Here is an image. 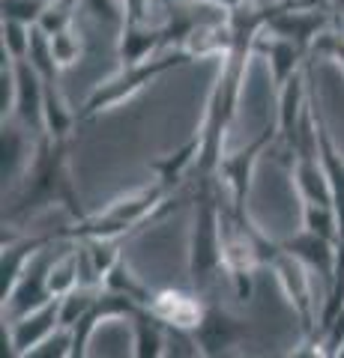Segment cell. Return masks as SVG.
Listing matches in <instances>:
<instances>
[{
  "mask_svg": "<svg viewBox=\"0 0 344 358\" xmlns=\"http://www.w3.org/2000/svg\"><path fill=\"white\" fill-rule=\"evenodd\" d=\"M69 350H72V329H57L48 341L27 350L21 358H69Z\"/></svg>",
  "mask_w": 344,
  "mask_h": 358,
  "instance_id": "cell-28",
  "label": "cell"
},
{
  "mask_svg": "<svg viewBox=\"0 0 344 358\" xmlns=\"http://www.w3.org/2000/svg\"><path fill=\"white\" fill-rule=\"evenodd\" d=\"M284 358H329V352L324 350L320 338H305L299 346H294V350L287 352Z\"/></svg>",
  "mask_w": 344,
  "mask_h": 358,
  "instance_id": "cell-30",
  "label": "cell"
},
{
  "mask_svg": "<svg viewBox=\"0 0 344 358\" xmlns=\"http://www.w3.org/2000/svg\"><path fill=\"white\" fill-rule=\"evenodd\" d=\"M153 3L156 0H120V6H123V24H147Z\"/></svg>",
  "mask_w": 344,
  "mask_h": 358,
  "instance_id": "cell-29",
  "label": "cell"
},
{
  "mask_svg": "<svg viewBox=\"0 0 344 358\" xmlns=\"http://www.w3.org/2000/svg\"><path fill=\"white\" fill-rule=\"evenodd\" d=\"M249 338V326L234 317L228 308L207 301L201 326L192 331V350L198 358H242V343Z\"/></svg>",
  "mask_w": 344,
  "mask_h": 358,
  "instance_id": "cell-7",
  "label": "cell"
},
{
  "mask_svg": "<svg viewBox=\"0 0 344 358\" xmlns=\"http://www.w3.org/2000/svg\"><path fill=\"white\" fill-rule=\"evenodd\" d=\"M132 322V358H168L171 331L150 310H138Z\"/></svg>",
  "mask_w": 344,
  "mask_h": 358,
  "instance_id": "cell-21",
  "label": "cell"
},
{
  "mask_svg": "<svg viewBox=\"0 0 344 358\" xmlns=\"http://www.w3.org/2000/svg\"><path fill=\"white\" fill-rule=\"evenodd\" d=\"M284 251H291L299 263H303L308 272H312L324 289L329 293L332 284H336V272H338V251L341 245L332 242L326 236H317L312 230H299L296 236L284 239Z\"/></svg>",
  "mask_w": 344,
  "mask_h": 358,
  "instance_id": "cell-13",
  "label": "cell"
},
{
  "mask_svg": "<svg viewBox=\"0 0 344 358\" xmlns=\"http://www.w3.org/2000/svg\"><path fill=\"white\" fill-rule=\"evenodd\" d=\"M221 209L225 206L216 197L213 176H201V185H198L195 194L192 224H188L186 268L192 289L204 299H209V289L225 275V263H221Z\"/></svg>",
  "mask_w": 344,
  "mask_h": 358,
  "instance_id": "cell-4",
  "label": "cell"
},
{
  "mask_svg": "<svg viewBox=\"0 0 344 358\" xmlns=\"http://www.w3.org/2000/svg\"><path fill=\"white\" fill-rule=\"evenodd\" d=\"M48 42H51L54 63H57L60 69H69V66H75L84 57V39H81V33L75 27L57 33V36H48Z\"/></svg>",
  "mask_w": 344,
  "mask_h": 358,
  "instance_id": "cell-26",
  "label": "cell"
},
{
  "mask_svg": "<svg viewBox=\"0 0 344 358\" xmlns=\"http://www.w3.org/2000/svg\"><path fill=\"white\" fill-rule=\"evenodd\" d=\"M273 141H275V129H263L249 147L221 155L216 176L221 179V185L228 188L231 209L234 212H249L246 203H249V194H252V179H254V171H258L261 155L266 152V147H270Z\"/></svg>",
  "mask_w": 344,
  "mask_h": 358,
  "instance_id": "cell-8",
  "label": "cell"
},
{
  "mask_svg": "<svg viewBox=\"0 0 344 358\" xmlns=\"http://www.w3.org/2000/svg\"><path fill=\"white\" fill-rule=\"evenodd\" d=\"M69 143L72 141H51L39 138L33 162L27 167L25 179L18 182L13 200L4 212V224H18L25 218H33L46 209L60 206L66 209L75 221H84L90 212L81 206L78 185L72 179L69 167Z\"/></svg>",
  "mask_w": 344,
  "mask_h": 358,
  "instance_id": "cell-2",
  "label": "cell"
},
{
  "mask_svg": "<svg viewBox=\"0 0 344 358\" xmlns=\"http://www.w3.org/2000/svg\"><path fill=\"white\" fill-rule=\"evenodd\" d=\"M54 245L42 248L36 257L30 260V266L25 268V275L18 278V284L13 287V293L6 299H0V308H4V320L13 322L25 313L36 310L42 305H48L54 299L51 296V287H48V272H51V263H54Z\"/></svg>",
  "mask_w": 344,
  "mask_h": 358,
  "instance_id": "cell-9",
  "label": "cell"
},
{
  "mask_svg": "<svg viewBox=\"0 0 344 358\" xmlns=\"http://www.w3.org/2000/svg\"><path fill=\"white\" fill-rule=\"evenodd\" d=\"M168 358H183V355H180V352H177V350H174V352H171V355H168Z\"/></svg>",
  "mask_w": 344,
  "mask_h": 358,
  "instance_id": "cell-33",
  "label": "cell"
},
{
  "mask_svg": "<svg viewBox=\"0 0 344 358\" xmlns=\"http://www.w3.org/2000/svg\"><path fill=\"white\" fill-rule=\"evenodd\" d=\"M266 268L273 272L282 296L287 299V305H291L294 317L299 322V331H303L305 338H315L317 322H320V308H324V305H317V299H315V275L308 272L291 251H284V245Z\"/></svg>",
  "mask_w": 344,
  "mask_h": 358,
  "instance_id": "cell-6",
  "label": "cell"
},
{
  "mask_svg": "<svg viewBox=\"0 0 344 358\" xmlns=\"http://www.w3.org/2000/svg\"><path fill=\"white\" fill-rule=\"evenodd\" d=\"M204 296H198L195 289H156V296L150 301V313L156 317L171 334L180 338H192V331L201 326L204 310H207Z\"/></svg>",
  "mask_w": 344,
  "mask_h": 358,
  "instance_id": "cell-10",
  "label": "cell"
},
{
  "mask_svg": "<svg viewBox=\"0 0 344 358\" xmlns=\"http://www.w3.org/2000/svg\"><path fill=\"white\" fill-rule=\"evenodd\" d=\"M231 33H234V45L225 57L219 60L216 81L209 87L207 108L198 126V138H201V159H198V176H216V167L225 155V138L231 126H234L242 90H246V75L254 60V39L261 30L249 24V21L231 18Z\"/></svg>",
  "mask_w": 344,
  "mask_h": 358,
  "instance_id": "cell-1",
  "label": "cell"
},
{
  "mask_svg": "<svg viewBox=\"0 0 344 358\" xmlns=\"http://www.w3.org/2000/svg\"><path fill=\"white\" fill-rule=\"evenodd\" d=\"M102 289H105V293H114V296L129 299L132 305H138V308H144V310L150 308L153 296H156V289H153L147 281H144V278H141L126 260H120V263L105 275Z\"/></svg>",
  "mask_w": 344,
  "mask_h": 358,
  "instance_id": "cell-22",
  "label": "cell"
},
{
  "mask_svg": "<svg viewBox=\"0 0 344 358\" xmlns=\"http://www.w3.org/2000/svg\"><path fill=\"white\" fill-rule=\"evenodd\" d=\"M171 48H174V36L168 24H150V21L147 24H120V36H117L120 66L150 60Z\"/></svg>",
  "mask_w": 344,
  "mask_h": 358,
  "instance_id": "cell-16",
  "label": "cell"
},
{
  "mask_svg": "<svg viewBox=\"0 0 344 358\" xmlns=\"http://www.w3.org/2000/svg\"><path fill=\"white\" fill-rule=\"evenodd\" d=\"M188 63H195V57L186 48H171V51L156 54V57H150V60L120 66L114 75H108L105 81H99L90 90V96H87L84 105L78 108V122H90V120H99L102 114H111L114 108L126 105L138 93H144L150 84H156L159 78L183 69Z\"/></svg>",
  "mask_w": 344,
  "mask_h": 358,
  "instance_id": "cell-5",
  "label": "cell"
},
{
  "mask_svg": "<svg viewBox=\"0 0 344 358\" xmlns=\"http://www.w3.org/2000/svg\"><path fill=\"white\" fill-rule=\"evenodd\" d=\"M303 230H312L317 236H326L341 245V224L332 206L324 203H303Z\"/></svg>",
  "mask_w": 344,
  "mask_h": 358,
  "instance_id": "cell-24",
  "label": "cell"
},
{
  "mask_svg": "<svg viewBox=\"0 0 344 358\" xmlns=\"http://www.w3.org/2000/svg\"><path fill=\"white\" fill-rule=\"evenodd\" d=\"M254 57H261L266 63V72H270L275 93H279L294 75L305 72L308 63H312L308 48H303V45H296L291 39L273 36V33H261V36L254 39Z\"/></svg>",
  "mask_w": 344,
  "mask_h": 358,
  "instance_id": "cell-12",
  "label": "cell"
},
{
  "mask_svg": "<svg viewBox=\"0 0 344 358\" xmlns=\"http://www.w3.org/2000/svg\"><path fill=\"white\" fill-rule=\"evenodd\" d=\"M336 6H338V13H344V0H336Z\"/></svg>",
  "mask_w": 344,
  "mask_h": 358,
  "instance_id": "cell-32",
  "label": "cell"
},
{
  "mask_svg": "<svg viewBox=\"0 0 344 358\" xmlns=\"http://www.w3.org/2000/svg\"><path fill=\"white\" fill-rule=\"evenodd\" d=\"M51 0H0V9H4V18L13 21H25V24L36 27L42 13L48 9Z\"/></svg>",
  "mask_w": 344,
  "mask_h": 358,
  "instance_id": "cell-27",
  "label": "cell"
},
{
  "mask_svg": "<svg viewBox=\"0 0 344 358\" xmlns=\"http://www.w3.org/2000/svg\"><path fill=\"white\" fill-rule=\"evenodd\" d=\"M0 33H4V57H9V60H27L30 57V45H33V27L30 24L4 18Z\"/></svg>",
  "mask_w": 344,
  "mask_h": 358,
  "instance_id": "cell-25",
  "label": "cell"
},
{
  "mask_svg": "<svg viewBox=\"0 0 344 358\" xmlns=\"http://www.w3.org/2000/svg\"><path fill=\"white\" fill-rule=\"evenodd\" d=\"M242 358H246V355H242Z\"/></svg>",
  "mask_w": 344,
  "mask_h": 358,
  "instance_id": "cell-34",
  "label": "cell"
},
{
  "mask_svg": "<svg viewBox=\"0 0 344 358\" xmlns=\"http://www.w3.org/2000/svg\"><path fill=\"white\" fill-rule=\"evenodd\" d=\"M57 245L54 233H42V236H4V254H0V299L13 293L18 278L25 275V268L42 248Z\"/></svg>",
  "mask_w": 344,
  "mask_h": 358,
  "instance_id": "cell-17",
  "label": "cell"
},
{
  "mask_svg": "<svg viewBox=\"0 0 344 358\" xmlns=\"http://www.w3.org/2000/svg\"><path fill=\"white\" fill-rule=\"evenodd\" d=\"M171 209V188L162 182H147L129 194H120L114 200L90 212L84 221H75L69 230L54 233L57 242H78V239H129L132 233L144 230L147 224L159 221Z\"/></svg>",
  "mask_w": 344,
  "mask_h": 358,
  "instance_id": "cell-3",
  "label": "cell"
},
{
  "mask_svg": "<svg viewBox=\"0 0 344 358\" xmlns=\"http://www.w3.org/2000/svg\"><path fill=\"white\" fill-rule=\"evenodd\" d=\"M138 310V305H132L129 299L123 296H114V293H105L99 296L96 308L87 313V317L78 322V326L72 329V350H69V358H90V343H93V334L99 326H105V322H117V320H132Z\"/></svg>",
  "mask_w": 344,
  "mask_h": 358,
  "instance_id": "cell-15",
  "label": "cell"
},
{
  "mask_svg": "<svg viewBox=\"0 0 344 358\" xmlns=\"http://www.w3.org/2000/svg\"><path fill=\"white\" fill-rule=\"evenodd\" d=\"M36 143H39V134H33L15 120H4V129H0V152H4L0 176H4V188H18V182L25 179L27 167L33 162Z\"/></svg>",
  "mask_w": 344,
  "mask_h": 358,
  "instance_id": "cell-14",
  "label": "cell"
},
{
  "mask_svg": "<svg viewBox=\"0 0 344 358\" xmlns=\"http://www.w3.org/2000/svg\"><path fill=\"white\" fill-rule=\"evenodd\" d=\"M6 329H9V338H13V346H15V352L21 358L27 350L39 346L42 341H48L51 334L60 329V299H51L48 305H42L36 310L25 313V317L6 322Z\"/></svg>",
  "mask_w": 344,
  "mask_h": 358,
  "instance_id": "cell-18",
  "label": "cell"
},
{
  "mask_svg": "<svg viewBox=\"0 0 344 358\" xmlns=\"http://www.w3.org/2000/svg\"><path fill=\"white\" fill-rule=\"evenodd\" d=\"M156 3H171V0H156ZM204 3H213V6H221L225 13H234V9L252 3V0H204Z\"/></svg>",
  "mask_w": 344,
  "mask_h": 358,
  "instance_id": "cell-31",
  "label": "cell"
},
{
  "mask_svg": "<svg viewBox=\"0 0 344 358\" xmlns=\"http://www.w3.org/2000/svg\"><path fill=\"white\" fill-rule=\"evenodd\" d=\"M291 179L294 188L303 203H324L332 206V188H329V176L324 171V162L317 155H296L291 162Z\"/></svg>",
  "mask_w": 344,
  "mask_h": 358,
  "instance_id": "cell-19",
  "label": "cell"
},
{
  "mask_svg": "<svg viewBox=\"0 0 344 358\" xmlns=\"http://www.w3.org/2000/svg\"><path fill=\"white\" fill-rule=\"evenodd\" d=\"M198 159H201V138H198V131H195L180 150L153 159L150 171H153V176H156V182H162L165 188L174 192V185L180 182V179H186L188 171H198Z\"/></svg>",
  "mask_w": 344,
  "mask_h": 358,
  "instance_id": "cell-20",
  "label": "cell"
},
{
  "mask_svg": "<svg viewBox=\"0 0 344 358\" xmlns=\"http://www.w3.org/2000/svg\"><path fill=\"white\" fill-rule=\"evenodd\" d=\"M78 284H81V260H78V245L72 242L66 251L54 254V263L48 272V287H51L54 299H63V296H69L72 289H78Z\"/></svg>",
  "mask_w": 344,
  "mask_h": 358,
  "instance_id": "cell-23",
  "label": "cell"
},
{
  "mask_svg": "<svg viewBox=\"0 0 344 358\" xmlns=\"http://www.w3.org/2000/svg\"><path fill=\"white\" fill-rule=\"evenodd\" d=\"M13 63V108L6 120L21 122L25 129L42 138V108H46V81L33 69L30 60H9Z\"/></svg>",
  "mask_w": 344,
  "mask_h": 358,
  "instance_id": "cell-11",
  "label": "cell"
}]
</instances>
